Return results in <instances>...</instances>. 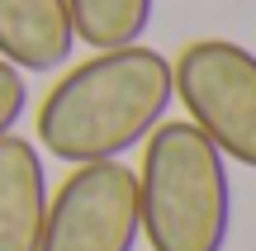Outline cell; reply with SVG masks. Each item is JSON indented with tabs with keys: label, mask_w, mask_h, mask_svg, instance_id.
<instances>
[{
	"label": "cell",
	"mask_w": 256,
	"mask_h": 251,
	"mask_svg": "<svg viewBox=\"0 0 256 251\" xmlns=\"http://www.w3.org/2000/svg\"><path fill=\"white\" fill-rule=\"evenodd\" d=\"M171 104V62L156 47H104L66 66V76H57L48 100L38 104V142L52 161H66V166L124 161V152L152 138Z\"/></svg>",
	"instance_id": "obj_1"
},
{
	"label": "cell",
	"mask_w": 256,
	"mask_h": 251,
	"mask_svg": "<svg viewBox=\"0 0 256 251\" xmlns=\"http://www.w3.org/2000/svg\"><path fill=\"white\" fill-rule=\"evenodd\" d=\"M138 214L152 251H228L232 180L228 157L190 119H162L142 142Z\"/></svg>",
	"instance_id": "obj_2"
},
{
	"label": "cell",
	"mask_w": 256,
	"mask_h": 251,
	"mask_svg": "<svg viewBox=\"0 0 256 251\" xmlns=\"http://www.w3.org/2000/svg\"><path fill=\"white\" fill-rule=\"evenodd\" d=\"M176 100L228 161L256 171V52L232 38H194L171 62Z\"/></svg>",
	"instance_id": "obj_3"
},
{
	"label": "cell",
	"mask_w": 256,
	"mask_h": 251,
	"mask_svg": "<svg viewBox=\"0 0 256 251\" xmlns=\"http://www.w3.org/2000/svg\"><path fill=\"white\" fill-rule=\"evenodd\" d=\"M138 176L124 161L72 166L48 199L38 251H138Z\"/></svg>",
	"instance_id": "obj_4"
},
{
	"label": "cell",
	"mask_w": 256,
	"mask_h": 251,
	"mask_svg": "<svg viewBox=\"0 0 256 251\" xmlns=\"http://www.w3.org/2000/svg\"><path fill=\"white\" fill-rule=\"evenodd\" d=\"M76 52L66 0H0V62L24 76L62 71Z\"/></svg>",
	"instance_id": "obj_5"
},
{
	"label": "cell",
	"mask_w": 256,
	"mask_h": 251,
	"mask_svg": "<svg viewBox=\"0 0 256 251\" xmlns=\"http://www.w3.org/2000/svg\"><path fill=\"white\" fill-rule=\"evenodd\" d=\"M48 214L43 152L19 133L0 138V251H38Z\"/></svg>",
	"instance_id": "obj_6"
},
{
	"label": "cell",
	"mask_w": 256,
	"mask_h": 251,
	"mask_svg": "<svg viewBox=\"0 0 256 251\" xmlns=\"http://www.w3.org/2000/svg\"><path fill=\"white\" fill-rule=\"evenodd\" d=\"M66 9H72L76 43L104 52V47H128L147 33L156 0H66Z\"/></svg>",
	"instance_id": "obj_7"
},
{
	"label": "cell",
	"mask_w": 256,
	"mask_h": 251,
	"mask_svg": "<svg viewBox=\"0 0 256 251\" xmlns=\"http://www.w3.org/2000/svg\"><path fill=\"white\" fill-rule=\"evenodd\" d=\"M24 109H28V76L19 66L0 62V138L19 128Z\"/></svg>",
	"instance_id": "obj_8"
}]
</instances>
